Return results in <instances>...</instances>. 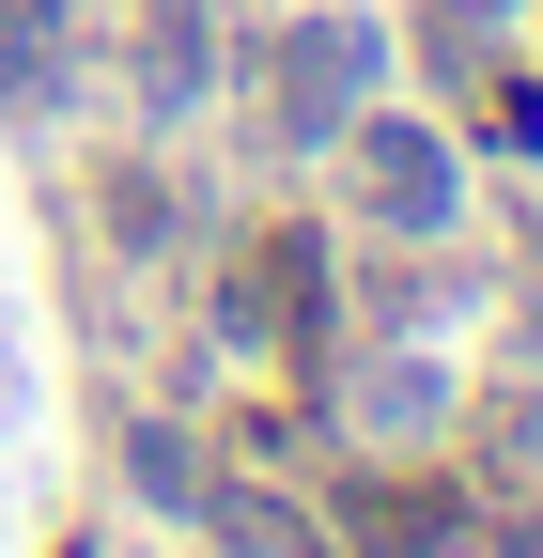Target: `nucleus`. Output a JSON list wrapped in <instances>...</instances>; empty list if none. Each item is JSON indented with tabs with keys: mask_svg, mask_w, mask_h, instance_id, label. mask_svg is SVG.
<instances>
[{
	"mask_svg": "<svg viewBox=\"0 0 543 558\" xmlns=\"http://www.w3.org/2000/svg\"><path fill=\"white\" fill-rule=\"evenodd\" d=\"M62 78V0H0V94H47Z\"/></svg>",
	"mask_w": 543,
	"mask_h": 558,
	"instance_id": "obj_4",
	"label": "nucleus"
},
{
	"mask_svg": "<svg viewBox=\"0 0 543 558\" xmlns=\"http://www.w3.org/2000/svg\"><path fill=\"white\" fill-rule=\"evenodd\" d=\"M218 527H233V543H249V558H311V527H295V512H280V497H218Z\"/></svg>",
	"mask_w": 543,
	"mask_h": 558,
	"instance_id": "obj_6",
	"label": "nucleus"
},
{
	"mask_svg": "<svg viewBox=\"0 0 543 558\" xmlns=\"http://www.w3.org/2000/svg\"><path fill=\"white\" fill-rule=\"evenodd\" d=\"M373 62H388V32H358V16H311V32L280 47V140H342V124L373 109Z\"/></svg>",
	"mask_w": 543,
	"mask_h": 558,
	"instance_id": "obj_1",
	"label": "nucleus"
},
{
	"mask_svg": "<svg viewBox=\"0 0 543 558\" xmlns=\"http://www.w3.org/2000/svg\"><path fill=\"white\" fill-rule=\"evenodd\" d=\"M141 94H156V109H186V94H202V16H186V0L141 32Z\"/></svg>",
	"mask_w": 543,
	"mask_h": 558,
	"instance_id": "obj_5",
	"label": "nucleus"
},
{
	"mask_svg": "<svg viewBox=\"0 0 543 558\" xmlns=\"http://www.w3.org/2000/svg\"><path fill=\"white\" fill-rule=\"evenodd\" d=\"M311 279H326V264H311V233H264V248H249L233 326H311Z\"/></svg>",
	"mask_w": 543,
	"mask_h": 558,
	"instance_id": "obj_3",
	"label": "nucleus"
},
{
	"mask_svg": "<svg viewBox=\"0 0 543 558\" xmlns=\"http://www.w3.org/2000/svg\"><path fill=\"white\" fill-rule=\"evenodd\" d=\"M342 140H358V202L388 233H435L450 218V140L435 124H342Z\"/></svg>",
	"mask_w": 543,
	"mask_h": 558,
	"instance_id": "obj_2",
	"label": "nucleus"
},
{
	"mask_svg": "<svg viewBox=\"0 0 543 558\" xmlns=\"http://www.w3.org/2000/svg\"><path fill=\"white\" fill-rule=\"evenodd\" d=\"M512 558H543V512H528V543H512Z\"/></svg>",
	"mask_w": 543,
	"mask_h": 558,
	"instance_id": "obj_7",
	"label": "nucleus"
}]
</instances>
